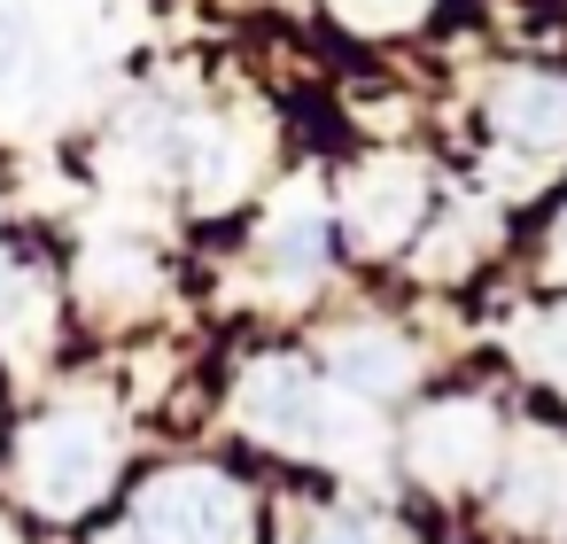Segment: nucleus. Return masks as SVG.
<instances>
[{
	"mask_svg": "<svg viewBox=\"0 0 567 544\" xmlns=\"http://www.w3.org/2000/svg\"><path fill=\"white\" fill-rule=\"evenodd\" d=\"M133 528L156 544H241V497L218 474H156Z\"/></svg>",
	"mask_w": 567,
	"mask_h": 544,
	"instance_id": "f257e3e1",
	"label": "nucleus"
},
{
	"mask_svg": "<svg viewBox=\"0 0 567 544\" xmlns=\"http://www.w3.org/2000/svg\"><path fill=\"white\" fill-rule=\"evenodd\" d=\"M32 490H40V505L48 513H79V505H94V490L110 482V443H102V428H86V420H48L40 435H32Z\"/></svg>",
	"mask_w": 567,
	"mask_h": 544,
	"instance_id": "f03ea898",
	"label": "nucleus"
},
{
	"mask_svg": "<svg viewBox=\"0 0 567 544\" xmlns=\"http://www.w3.org/2000/svg\"><path fill=\"white\" fill-rule=\"evenodd\" d=\"M241 412L265 428V435H288V443H319L327 435V404H319V373L296 366V358H265L241 389Z\"/></svg>",
	"mask_w": 567,
	"mask_h": 544,
	"instance_id": "7ed1b4c3",
	"label": "nucleus"
},
{
	"mask_svg": "<svg viewBox=\"0 0 567 544\" xmlns=\"http://www.w3.org/2000/svg\"><path fill=\"white\" fill-rule=\"evenodd\" d=\"M497 125L520 148H567V79H513L497 94Z\"/></svg>",
	"mask_w": 567,
	"mask_h": 544,
	"instance_id": "20e7f679",
	"label": "nucleus"
},
{
	"mask_svg": "<svg viewBox=\"0 0 567 544\" xmlns=\"http://www.w3.org/2000/svg\"><path fill=\"white\" fill-rule=\"evenodd\" d=\"M559 490H567V466L544 451V443H520L513 459H505V474H497V505L513 513V521H551L559 513Z\"/></svg>",
	"mask_w": 567,
	"mask_h": 544,
	"instance_id": "39448f33",
	"label": "nucleus"
},
{
	"mask_svg": "<svg viewBox=\"0 0 567 544\" xmlns=\"http://www.w3.org/2000/svg\"><path fill=\"white\" fill-rule=\"evenodd\" d=\"M327 373H334L342 389H358V397H396V389L412 381V358H404V342L350 335V342H334V350H327Z\"/></svg>",
	"mask_w": 567,
	"mask_h": 544,
	"instance_id": "423d86ee",
	"label": "nucleus"
},
{
	"mask_svg": "<svg viewBox=\"0 0 567 544\" xmlns=\"http://www.w3.org/2000/svg\"><path fill=\"white\" fill-rule=\"evenodd\" d=\"M489 459V420L482 412H435L420 428V466L427 474H474Z\"/></svg>",
	"mask_w": 567,
	"mask_h": 544,
	"instance_id": "0eeeda50",
	"label": "nucleus"
},
{
	"mask_svg": "<svg viewBox=\"0 0 567 544\" xmlns=\"http://www.w3.org/2000/svg\"><path fill=\"white\" fill-rule=\"evenodd\" d=\"M327 257H334V226H327L319 211H296V218H280V226H272V249H265V265H272V273L303 280V273H327Z\"/></svg>",
	"mask_w": 567,
	"mask_h": 544,
	"instance_id": "6e6552de",
	"label": "nucleus"
},
{
	"mask_svg": "<svg viewBox=\"0 0 567 544\" xmlns=\"http://www.w3.org/2000/svg\"><path fill=\"white\" fill-rule=\"evenodd\" d=\"M358 211H365V234L396 242V234L412 226V211H420V179H412V172H373L365 195H358Z\"/></svg>",
	"mask_w": 567,
	"mask_h": 544,
	"instance_id": "1a4fd4ad",
	"label": "nucleus"
},
{
	"mask_svg": "<svg viewBox=\"0 0 567 544\" xmlns=\"http://www.w3.org/2000/svg\"><path fill=\"white\" fill-rule=\"evenodd\" d=\"M24 71H32V24L17 9H0V94H9Z\"/></svg>",
	"mask_w": 567,
	"mask_h": 544,
	"instance_id": "9d476101",
	"label": "nucleus"
},
{
	"mask_svg": "<svg viewBox=\"0 0 567 544\" xmlns=\"http://www.w3.org/2000/svg\"><path fill=\"white\" fill-rule=\"evenodd\" d=\"M342 9H350L358 24H404V17L420 9V0H342Z\"/></svg>",
	"mask_w": 567,
	"mask_h": 544,
	"instance_id": "9b49d317",
	"label": "nucleus"
},
{
	"mask_svg": "<svg viewBox=\"0 0 567 544\" xmlns=\"http://www.w3.org/2000/svg\"><path fill=\"white\" fill-rule=\"evenodd\" d=\"M311 544H373V528H365V521H342V513H334V521H319V528H311Z\"/></svg>",
	"mask_w": 567,
	"mask_h": 544,
	"instance_id": "f8f14e48",
	"label": "nucleus"
},
{
	"mask_svg": "<svg viewBox=\"0 0 567 544\" xmlns=\"http://www.w3.org/2000/svg\"><path fill=\"white\" fill-rule=\"evenodd\" d=\"M551 342H559V358H567V311H559V319H551Z\"/></svg>",
	"mask_w": 567,
	"mask_h": 544,
	"instance_id": "ddd939ff",
	"label": "nucleus"
},
{
	"mask_svg": "<svg viewBox=\"0 0 567 544\" xmlns=\"http://www.w3.org/2000/svg\"><path fill=\"white\" fill-rule=\"evenodd\" d=\"M110 544H156V536H141V528H117V536H110Z\"/></svg>",
	"mask_w": 567,
	"mask_h": 544,
	"instance_id": "4468645a",
	"label": "nucleus"
},
{
	"mask_svg": "<svg viewBox=\"0 0 567 544\" xmlns=\"http://www.w3.org/2000/svg\"><path fill=\"white\" fill-rule=\"evenodd\" d=\"M551 242H559V257H567V218H559V234H551Z\"/></svg>",
	"mask_w": 567,
	"mask_h": 544,
	"instance_id": "2eb2a0df",
	"label": "nucleus"
}]
</instances>
